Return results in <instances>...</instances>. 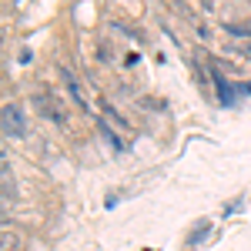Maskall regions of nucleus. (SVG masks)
Returning a JSON list of instances; mask_svg holds the SVG:
<instances>
[{
	"label": "nucleus",
	"mask_w": 251,
	"mask_h": 251,
	"mask_svg": "<svg viewBox=\"0 0 251 251\" xmlns=\"http://www.w3.org/2000/svg\"><path fill=\"white\" fill-rule=\"evenodd\" d=\"M208 74H211L218 104H221V107H234V104H238V97H241V87H234L231 80L221 74V67H218V64H208Z\"/></svg>",
	"instance_id": "nucleus-1"
},
{
	"label": "nucleus",
	"mask_w": 251,
	"mask_h": 251,
	"mask_svg": "<svg viewBox=\"0 0 251 251\" xmlns=\"http://www.w3.org/2000/svg\"><path fill=\"white\" fill-rule=\"evenodd\" d=\"M34 107H37V114L44 121H50V124H57V127H67V117L60 114V104L50 97V91H34Z\"/></svg>",
	"instance_id": "nucleus-2"
},
{
	"label": "nucleus",
	"mask_w": 251,
	"mask_h": 251,
	"mask_svg": "<svg viewBox=\"0 0 251 251\" xmlns=\"http://www.w3.org/2000/svg\"><path fill=\"white\" fill-rule=\"evenodd\" d=\"M0 121H3V137H14V141L27 137V121H24V111L17 104H3Z\"/></svg>",
	"instance_id": "nucleus-3"
},
{
	"label": "nucleus",
	"mask_w": 251,
	"mask_h": 251,
	"mask_svg": "<svg viewBox=\"0 0 251 251\" xmlns=\"http://www.w3.org/2000/svg\"><path fill=\"white\" fill-rule=\"evenodd\" d=\"M60 77H64V87H67L71 100L77 104V111H84V114H94V111H91V100H87V94H84V87H80V80H77V74H74L71 67H60Z\"/></svg>",
	"instance_id": "nucleus-4"
},
{
	"label": "nucleus",
	"mask_w": 251,
	"mask_h": 251,
	"mask_svg": "<svg viewBox=\"0 0 251 251\" xmlns=\"http://www.w3.org/2000/svg\"><path fill=\"white\" fill-rule=\"evenodd\" d=\"M0 184H3V218L10 211V201L17 198V188H14V174H10V157H0Z\"/></svg>",
	"instance_id": "nucleus-5"
},
{
	"label": "nucleus",
	"mask_w": 251,
	"mask_h": 251,
	"mask_svg": "<svg viewBox=\"0 0 251 251\" xmlns=\"http://www.w3.org/2000/svg\"><path fill=\"white\" fill-rule=\"evenodd\" d=\"M97 121V127H100V131H104V137H107V141H111V144H114L117 151H127V141H124V137L117 134L114 127H111V124H107V121H104V117H94Z\"/></svg>",
	"instance_id": "nucleus-6"
},
{
	"label": "nucleus",
	"mask_w": 251,
	"mask_h": 251,
	"mask_svg": "<svg viewBox=\"0 0 251 251\" xmlns=\"http://www.w3.org/2000/svg\"><path fill=\"white\" fill-rule=\"evenodd\" d=\"M225 30H228V37H238V40H251V24H238V20H225Z\"/></svg>",
	"instance_id": "nucleus-7"
},
{
	"label": "nucleus",
	"mask_w": 251,
	"mask_h": 251,
	"mask_svg": "<svg viewBox=\"0 0 251 251\" xmlns=\"http://www.w3.org/2000/svg\"><path fill=\"white\" fill-rule=\"evenodd\" d=\"M211 231V221H201V225H194L191 238H188V245H198V241H204V234Z\"/></svg>",
	"instance_id": "nucleus-8"
},
{
	"label": "nucleus",
	"mask_w": 251,
	"mask_h": 251,
	"mask_svg": "<svg viewBox=\"0 0 251 251\" xmlns=\"http://www.w3.org/2000/svg\"><path fill=\"white\" fill-rule=\"evenodd\" d=\"M20 248V238L17 234H10V225L3 228V251H17Z\"/></svg>",
	"instance_id": "nucleus-9"
},
{
	"label": "nucleus",
	"mask_w": 251,
	"mask_h": 251,
	"mask_svg": "<svg viewBox=\"0 0 251 251\" xmlns=\"http://www.w3.org/2000/svg\"><path fill=\"white\" fill-rule=\"evenodd\" d=\"M194 34H198V37H201V40H211V30H208L204 24H198V30H194Z\"/></svg>",
	"instance_id": "nucleus-10"
}]
</instances>
